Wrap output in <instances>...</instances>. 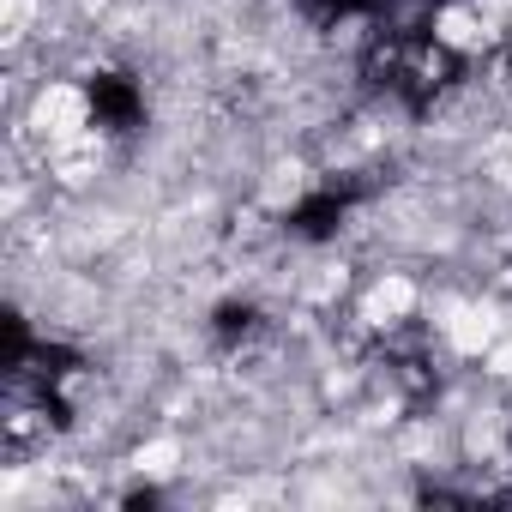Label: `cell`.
<instances>
[{"label": "cell", "instance_id": "obj_2", "mask_svg": "<svg viewBox=\"0 0 512 512\" xmlns=\"http://www.w3.org/2000/svg\"><path fill=\"white\" fill-rule=\"evenodd\" d=\"M85 97H91V121L103 133H133L145 121V91L133 79H121V73H97L85 85Z\"/></svg>", "mask_w": 512, "mask_h": 512}, {"label": "cell", "instance_id": "obj_1", "mask_svg": "<svg viewBox=\"0 0 512 512\" xmlns=\"http://www.w3.org/2000/svg\"><path fill=\"white\" fill-rule=\"evenodd\" d=\"M350 205H356V187H350V181H320L314 193H302V199L290 205L284 229H290L296 241H332V235L344 229Z\"/></svg>", "mask_w": 512, "mask_h": 512}, {"label": "cell", "instance_id": "obj_3", "mask_svg": "<svg viewBox=\"0 0 512 512\" xmlns=\"http://www.w3.org/2000/svg\"><path fill=\"white\" fill-rule=\"evenodd\" d=\"M506 73H512V49H506Z\"/></svg>", "mask_w": 512, "mask_h": 512}]
</instances>
